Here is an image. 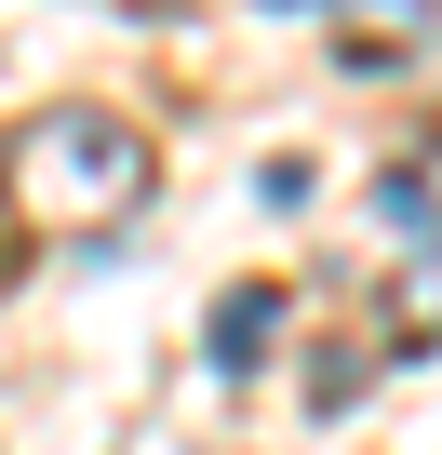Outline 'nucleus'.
Returning a JSON list of instances; mask_svg holds the SVG:
<instances>
[{"label": "nucleus", "instance_id": "obj_1", "mask_svg": "<svg viewBox=\"0 0 442 455\" xmlns=\"http://www.w3.org/2000/svg\"><path fill=\"white\" fill-rule=\"evenodd\" d=\"M134 188H148V134L108 108H54L14 134V201L54 228H108V214H134Z\"/></svg>", "mask_w": 442, "mask_h": 455}, {"label": "nucleus", "instance_id": "obj_2", "mask_svg": "<svg viewBox=\"0 0 442 455\" xmlns=\"http://www.w3.org/2000/svg\"><path fill=\"white\" fill-rule=\"evenodd\" d=\"M402 348H442V242H402V295H389Z\"/></svg>", "mask_w": 442, "mask_h": 455}, {"label": "nucleus", "instance_id": "obj_3", "mask_svg": "<svg viewBox=\"0 0 442 455\" xmlns=\"http://www.w3.org/2000/svg\"><path fill=\"white\" fill-rule=\"evenodd\" d=\"M269 335H282V295H269V282H242L229 308H214V362H229V375H242V362H255Z\"/></svg>", "mask_w": 442, "mask_h": 455}, {"label": "nucleus", "instance_id": "obj_4", "mask_svg": "<svg viewBox=\"0 0 442 455\" xmlns=\"http://www.w3.org/2000/svg\"><path fill=\"white\" fill-rule=\"evenodd\" d=\"M349 14H362V28H349V54H362V68H389V54L442 14V0H349Z\"/></svg>", "mask_w": 442, "mask_h": 455}]
</instances>
